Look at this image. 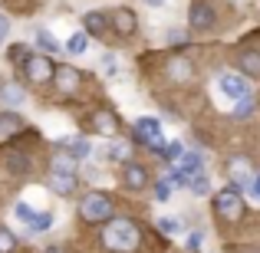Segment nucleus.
I'll return each instance as SVG.
<instances>
[{"instance_id": "26", "label": "nucleus", "mask_w": 260, "mask_h": 253, "mask_svg": "<svg viewBox=\"0 0 260 253\" xmlns=\"http://www.w3.org/2000/svg\"><path fill=\"white\" fill-rule=\"evenodd\" d=\"M158 230H161V234H178V230H181V221H178V217H161Z\"/></svg>"}, {"instance_id": "20", "label": "nucleus", "mask_w": 260, "mask_h": 253, "mask_svg": "<svg viewBox=\"0 0 260 253\" xmlns=\"http://www.w3.org/2000/svg\"><path fill=\"white\" fill-rule=\"evenodd\" d=\"M53 191L56 194H73L76 191V174H53Z\"/></svg>"}, {"instance_id": "33", "label": "nucleus", "mask_w": 260, "mask_h": 253, "mask_svg": "<svg viewBox=\"0 0 260 253\" xmlns=\"http://www.w3.org/2000/svg\"><path fill=\"white\" fill-rule=\"evenodd\" d=\"M26 56H30V50H26V46H13V50H10V59H13V63H20V66L26 63Z\"/></svg>"}, {"instance_id": "11", "label": "nucleus", "mask_w": 260, "mask_h": 253, "mask_svg": "<svg viewBox=\"0 0 260 253\" xmlns=\"http://www.w3.org/2000/svg\"><path fill=\"white\" fill-rule=\"evenodd\" d=\"M0 102H4V105H10V109L23 105V102H26L23 86H20V83H13V79H7V83L0 86Z\"/></svg>"}, {"instance_id": "21", "label": "nucleus", "mask_w": 260, "mask_h": 253, "mask_svg": "<svg viewBox=\"0 0 260 253\" xmlns=\"http://www.w3.org/2000/svg\"><path fill=\"white\" fill-rule=\"evenodd\" d=\"M50 227H53V214H33L30 221H26V230H30V234H46Z\"/></svg>"}, {"instance_id": "18", "label": "nucleus", "mask_w": 260, "mask_h": 253, "mask_svg": "<svg viewBox=\"0 0 260 253\" xmlns=\"http://www.w3.org/2000/svg\"><path fill=\"white\" fill-rule=\"evenodd\" d=\"M63 152H70L73 155V158H89V155H92V145H89V141L86 138H66L63 141Z\"/></svg>"}, {"instance_id": "6", "label": "nucleus", "mask_w": 260, "mask_h": 253, "mask_svg": "<svg viewBox=\"0 0 260 253\" xmlns=\"http://www.w3.org/2000/svg\"><path fill=\"white\" fill-rule=\"evenodd\" d=\"M53 83H56V92L76 95L79 89H83V76H79L76 66H56V76H53Z\"/></svg>"}, {"instance_id": "3", "label": "nucleus", "mask_w": 260, "mask_h": 253, "mask_svg": "<svg viewBox=\"0 0 260 253\" xmlns=\"http://www.w3.org/2000/svg\"><path fill=\"white\" fill-rule=\"evenodd\" d=\"M135 141L145 148H152V152H165V135H161V122L152 119V115H142V119H135Z\"/></svg>"}, {"instance_id": "14", "label": "nucleus", "mask_w": 260, "mask_h": 253, "mask_svg": "<svg viewBox=\"0 0 260 253\" xmlns=\"http://www.w3.org/2000/svg\"><path fill=\"white\" fill-rule=\"evenodd\" d=\"M83 26H86V33L99 37V33L109 30V17H106V13H99V10H92V13H86V17H83Z\"/></svg>"}, {"instance_id": "37", "label": "nucleus", "mask_w": 260, "mask_h": 253, "mask_svg": "<svg viewBox=\"0 0 260 253\" xmlns=\"http://www.w3.org/2000/svg\"><path fill=\"white\" fill-rule=\"evenodd\" d=\"M198 243H201V234H191V237H188V247L198 250Z\"/></svg>"}, {"instance_id": "31", "label": "nucleus", "mask_w": 260, "mask_h": 253, "mask_svg": "<svg viewBox=\"0 0 260 253\" xmlns=\"http://www.w3.org/2000/svg\"><path fill=\"white\" fill-rule=\"evenodd\" d=\"M109 158L112 161H128V145H112L109 148Z\"/></svg>"}, {"instance_id": "16", "label": "nucleus", "mask_w": 260, "mask_h": 253, "mask_svg": "<svg viewBox=\"0 0 260 253\" xmlns=\"http://www.w3.org/2000/svg\"><path fill=\"white\" fill-rule=\"evenodd\" d=\"M237 66H241L244 76H260V53L257 50H244L241 59H237Z\"/></svg>"}, {"instance_id": "35", "label": "nucleus", "mask_w": 260, "mask_h": 253, "mask_svg": "<svg viewBox=\"0 0 260 253\" xmlns=\"http://www.w3.org/2000/svg\"><path fill=\"white\" fill-rule=\"evenodd\" d=\"M7 33H10V20L0 13V46H4V40H7Z\"/></svg>"}, {"instance_id": "24", "label": "nucleus", "mask_w": 260, "mask_h": 253, "mask_svg": "<svg viewBox=\"0 0 260 253\" xmlns=\"http://www.w3.org/2000/svg\"><path fill=\"white\" fill-rule=\"evenodd\" d=\"M184 188L194 191V194H208V177H204V174H194V177H188V181H184Z\"/></svg>"}, {"instance_id": "30", "label": "nucleus", "mask_w": 260, "mask_h": 253, "mask_svg": "<svg viewBox=\"0 0 260 253\" xmlns=\"http://www.w3.org/2000/svg\"><path fill=\"white\" fill-rule=\"evenodd\" d=\"M13 243H17V240H13V234L0 227V253H10V250H13Z\"/></svg>"}, {"instance_id": "10", "label": "nucleus", "mask_w": 260, "mask_h": 253, "mask_svg": "<svg viewBox=\"0 0 260 253\" xmlns=\"http://www.w3.org/2000/svg\"><path fill=\"white\" fill-rule=\"evenodd\" d=\"M178 174L184 177V181H188V177H194V174H204V158L198 152H184L181 158H178Z\"/></svg>"}, {"instance_id": "23", "label": "nucleus", "mask_w": 260, "mask_h": 253, "mask_svg": "<svg viewBox=\"0 0 260 253\" xmlns=\"http://www.w3.org/2000/svg\"><path fill=\"white\" fill-rule=\"evenodd\" d=\"M168 76L172 79H191V63L188 59H172L168 63Z\"/></svg>"}, {"instance_id": "15", "label": "nucleus", "mask_w": 260, "mask_h": 253, "mask_svg": "<svg viewBox=\"0 0 260 253\" xmlns=\"http://www.w3.org/2000/svg\"><path fill=\"white\" fill-rule=\"evenodd\" d=\"M4 168L10 171V174H26V171H30V158L20 155V152H7L4 155Z\"/></svg>"}, {"instance_id": "40", "label": "nucleus", "mask_w": 260, "mask_h": 253, "mask_svg": "<svg viewBox=\"0 0 260 253\" xmlns=\"http://www.w3.org/2000/svg\"><path fill=\"white\" fill-rule=\"evenodd\" d=\"M46 253H63V250H56V247H50V250H46Z\"/></svg>"}, {"instance_id": "38", "label": "nucleus", "mask_w": 260, "mask_h": 253, "mask_svg": "<svg viewBox=\"0 0 260 253\" xmlns=\"http://www.w3.org/2000/svg\"><path fill=\"white\" fill-rule=\"evenodd\" d=\"M250 188H254V197H257V201H260V177H257L254 184H250Z\"/></svg>"}, {"instance_id": "19", "label": "nucleus", "mask_w": 260, "mask_h": 253, "mask_svg": "<svg viewBox=\"0 0 260 253\" xmlns=\"http://www.w3.org/2000/svg\"><path fill=\"white\" fill-rule=\"evenodd\" d=\"M53 174H76V158L70 152H59L53 158Z\"/></svg>"}, {"instance_id": "12", "label": "nucleus", "mask_w": 260, "mask_h": 253, "mask_svg": "<svg viewBox=\"0 0 260 253\" xmlns=\"http://www.w3.org/2000/svg\"><path fill=\"white\" fill-rule=\"evenodd\" d=\"M122 181L128 184V188H145L148 184V171L142 168V165H135V161H125V171H122Z\"/></svg>"}, {"instance_id": "36", "label": "nucleus", "mask_w": 260, "mask_h": 253, "mask_svg": "<svg viewBox=\"0 0 260 253\" xmlns=\"http://www.w3.org/2000/svg\"><path fill=\"white\" fill-rule=\"evenodd\" d=\"M13 125H17V115H13V112L0 115V128H13Z\"/></svg>"}, {"instance_id": "25", "label": "nucleus", "mask_w": 260, "mask_h": 253, "mask_svg": "<svg viewBox=\"0 0 260 253\" xmlns=\"http://www.w3.org/2000/svg\"><path fill=\"white\" fill-rule=\"evenodd\" d=\"M37 46H40L43 53H56V40H53V33L40 30V33H37Z\"/></svg>"}, {"instance_id": "13", "label": "nucleus", "mask_w": 260, "mask_h": 253, "mask_svg": "<svg viewBox=\"0 0 260 253\" xmlns=\"http://www.w3.org/2000/svg\"><path fill=\"white\" fill-rule=\"evenodd\" d=\"M92 128L99 135H115V132H119V122H115L112 112H95L92 115Z\"/></svg>"}, {"instance_id": "8", "label": "nucleus", "mask_w": 260, "mask_h": 253, "mask_svg": "<svg viewBox=\"0 0 260 253\" xmlns=\"http://www.w3.org/2000/svg\"><path fill=\"white\" fill-rule=\"evenodd\" d=\"M188 23H191V30H211L214 26V7L208 4V0H194L191 4V13H188Z\"/></svg>"}, {"instance_id": "1", "label": "nucleus", "mask_w": 260, "mask_h": 253, "mask_svg": "<svg viewBox=\"0 0 260 253\" xmlns=\"http://www.w3.org/2000/svg\"><path fill=\"white\" fill-rule=\"evenodd\" d=\"M139 240H142V234H139V227H135L128 217L109 221L106 234H102V243H106L109 250H115V253H132L135 247H139Z\"/></svg>"}, {"instance_id": "2", "label": "nucleus", "mask_w": 260, "mask_h": 253, "mask_svg": "<svg viewBox=\"0 0 260 253\" xmlns=\"http://www.w3.org/2000/svg\"><path fill=\"white\" fill-rule=\"evenodd\" d=\"M214 214L224 224H237L244 217V188L241 184H228L214 194Z\"/></svg>"}, {"instance_id": "34", "label": "nucleus", "mask_w": 260, "mask_h": 253, "mask_svg": "<svg viewBox=\"0 0 260 253\" xmlns=\"http://www.w3.org/2000/svg\"><path fill=\"white\" fill-rule=\"evenodd\" d=\"M250 109H254V102H250V99H244V102H237L234 115H237V119H244V115H250Z\"/></svg>"}, {"instance_id": "4", "label": "nucleus", "mask_w": 260, "mask_h": 253, "mask_svg": "<svg viewBox=\"0 0 260 253\" xmlns=\"http://www.w3.org/2000/svg\"><path fill=\"white\" fill-rule=\"evenodd\" d=\"M79 214H83V221H89V224L109 221V217H112V197L99 194V191L83 194V201H79Z\"/></svg>"}, {"instance_id": "7", "label": "nucleus", "mask_w": 260, "mask_h": 253, "mask_svg": "<svg viewBox=\"0 0 260 253\" xmlns=\"http://www.w3.org/2000/svg\"><path fill=\"white\" fill-rule=\"evenodd\" d=\"M217 86H221V92L228 95V99H234V102L250 99V86H247V79H244V76H237V73H224Z\"/></svg>"}, {"instance_id": "32", "label": "nucleus", "mask_w": 260, "mask_h": 253, "mask_svg": "<svg viewBox=\"0 0 260 253\" xmlns=\"http://www.w3.org/2000/svg\"><path fill=\"white\" fill-rule=\"evenodd\" d=\"M13 214H17V217H20V221H23V224H26V221H30V217H33V214H37V210H33V207H30V204H17V207H13Z\"/></svg>"}, {"instance_id": "39", "label": "nucleus", "mask_w": 260, "mask_h": 253, "mask_svg": "<svg viewBox=\"0 0 260 253\" xmlns=\"http://www.w3.org/2000/svg\"><path fill=\"white\" fill-rule=\"evenodd\" d=\"M148 4H152V7H161V4H168V0H148Z\"/></svg>"}, {"instance_id": "9", "label": "nucleus", "mask_w": 260, "mask_h": 253, "mask_svg": "<svg viewBox=\"0 0 260 253\" xmlns=\"http://www.w3.org/2000/svg\"><path fill=\"white\" fill-rule=\"evenodd\" d=\"M109 23H112V30L119 33V37H132L135 33V13L125 10V7H119V10L109 13Z\"/></svg>"}, {"instance_id": "27", "label": "nucleus", "mask_w": 260, "mask_h": 253, "mask_svg": "<svg viewBox=\"0 0 260 253\" xmlns=\"http://www.w3.org/2000/svg\"><path fill=\"white\" fill-rule=\"evenodd\" d=\"M181 155H184L181 141H168V145H165V152H161V158H168V161H178Z\"/></svg>"}, {"instance_id": "28", "label": "nucleus", "mask_w": 260, "mask_h": 253, "mask_svg": "<svg viewBox=\"0 0 260 253\" xmlns=\"http://www.w3.org/2000/svg\"><path fill=\"white\" fill-rule=\"evenodd\" d=\"M102 73H106V76H115V73H119V59H115V53H106V56H102Z\"/></svg>"}, {"instance_id": "17", "label": "nucleus", "mask_w": 260, "mask_h": 253, "mask_svg": "<svg viewBox=\"0 0 260 253\" xmlns=\"http://www.w3.org/2000/svg\"><path fill=\"white\" fill-rule=\"evenodd\" d=\"M231 174H234V184H241V188H247L250 184V161L247 158H231Z\"/></svg>"}, {"instance_id": "29", "label": "nucleus", "mask_w": 260, "mask_h": 253, "mask_svg": "<svg viewBox=\"0 0 260 253\" xmlns=\"http://www.w3.org/2000/svg\"><path fill=\"white\" fill-rule=\"evenodd\" d=\"M155 201H161V204L172 201V184H168V181H158V184H155Z\"/></svg>"}, {"instance_id": "5", "label": "nucleus", "mask_w": 260, "mask_h": 253, "mask_svg": "<svg viewBox=\"0 0 260 253\" xmlns=\"http://www.w3.org/2000/svg\"><path fill=\"white\" fill-rule=\"evenodd\" d=\"M23 73H26V79H30L33 86H46V83H53V76H56V66L50 63L46 56H26V63H23Z\"/></svg>"}, {"instance_id": "22", "label": "nucleus", "mask_w": 260, "mask_h": 253, "mask_svg": "<svg viewBox=\"0 0 260 253\" xmlns=\"http://www.w3.org/2000/svg\"><path fill=\"white\" fill-rule=\"evenodd\" d=\"M66 50H70L73 56H83V53L89 50V33H86V30H83V33H73L70 43H66Z\"/></svg>"}]
</instances>
